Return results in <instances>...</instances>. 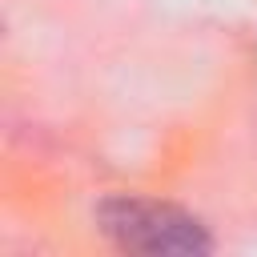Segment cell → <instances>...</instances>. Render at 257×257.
Listing matches in <instances>:
<instances>
[{"mask_svg": "<svg viewBox=\"0 0 257 257\" xmlns=\"http://www.w3.org/2000/svg\"><path fill=\"white\" fill-rule=\"evenodd\" d=\"M96 225L116 249H128V253H209L213 249L205 225L193 213L153 197H108L96 209Z\"/></svg>", "mask_w": 257, "mask_h": 257, "instance_id": "1", "label": "cell"}]
</instances>
